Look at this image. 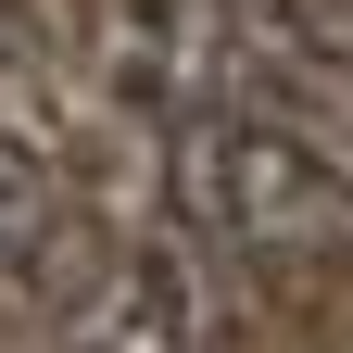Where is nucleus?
Returning <instances> with one entry per match:
<instances>
[{
  "label": "nucleus",
  "instance_id": "6",
  "mask_svg": "<svg viewBox=\"0 0 353 353\" xmlns=\"http://www.w3.org/2000/svg\"><path fill=\"white\" fill-rule=\"evenodd\" d=\"M265 13H290V26H316V38H353V0H265Z\"/></svg>",
  "mask_w": 353,
  "mask_h": 353
},
{
  "label": "nucleus",
  "instance_id": "5",
  "mask_svg": "<svg viewBox=\"0 0 353 353\" xmlns=\"http://www.w3.org/2000/svg\"><path fill=\"white\" fill-rule=\"evenodd\" d=\"M228 101H252L265 126H290V139L353 190V38H316V26L240 0L228 13Z\"/></svg>",
  "mask_w": 353,
  "mask_h": 353
},
{
  "label": "nucleus",
  "instance_id": "3",
  "mask_svg": "<svg viewBox=\"0 0 353 353\" xmlns=\"http://www.w3.org/2000/svg\"><path fill=\"white\" fill-rule=\"evenodd\" d=\"M114 240L88 228V202H76V176L63 152H38L0 126V341H51V316L88 290V265H101Z\"/></svg>",
  "mask_w": 353,
  "mask_h": 353
},
{
  "label": "nucleus",
  "instance_id": "2",
  "mask_svg": "<svg viewBox=\"0 0 353 353\" xmlns=\"http://www.w3.org/2000/svg\"><path fill=\"white\" fill-rule=\"evenodd\" d=\"M51 353H228V265L190 228L114 240L88 290L51 316Z\"/></svg>",
  "mask_w": 353,
  "mask_h": 353
},
{
  "label": "nucleus",
  "instance_id": "4",
  "mask_svg": "<svg viewBox=\"0 0 353 353\" xmlns=\"http://www.w3.org/2000/svg\"><path fill=\"white\" fill-rule=\"evenodd\" d=\"M88 76H101L114 114H139L152 139H164L176 114L228 101V0H101Z\"/></svg>",
  "mask_w": 353,
  "mask_h": 353
},
{
  "label": "nucleus",
  "instance_id": "7",
  "mask_svg": "<svg viewBox=\"0 0 353 353\" xmlns=\"http://www.w3.org/2000/svg\"><path fill=\"white\" fill-rule=\"evenodd\" d=\"M0 353H13V341H0Z\"/></svg>",
  "mask_w": 353,
  "mask_h": 353
},
{
  "label": "nucleus",
  "instance_id": "1",
  "mask_svg": "<svg viewBox=\"0 0 353 353\" xmlns=\"http://www.w3.org/2000/svg\"><path fill=\"white\" fill-rule=\"evenodd\" d=\"M152 176H164V228H190L214 265H265V278H328V265H353V190L290 126H265L252 101L176 114Z\"/></svg>",
  "mask_w": 353,
  "mask_h": 353
}]
</instances>
